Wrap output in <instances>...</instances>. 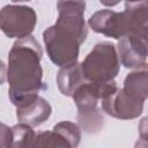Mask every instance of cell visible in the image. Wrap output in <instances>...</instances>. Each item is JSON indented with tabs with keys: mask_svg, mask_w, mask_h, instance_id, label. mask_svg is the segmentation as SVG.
Returning <instances> with one entry per match:
<instances>
[{
	"mask_svg": "<svg viewBox=\"0 0 148 148\" xmlns=\"http://www.w3.org/2000/svg\"><path fill=\"white\" fill-rule=\"evenodd\" d=\"M40 59V45L32 36L20 38L9 51L7 69L8 92L12 103L17 108L36 98L43 87Z\"/></svg>",
	"mask_w": 148,
	"mask_h": 148,
	"instance_id": "6da1fadb",
	"label": "cell"
},
{
	"mask_svg": "<svg viewBox=\"0 0 148 148\" xmlns=\"http://www.w3.org/2000/svg\"><path fill=\"white\" fill-rule=\"evenodd\" d=\"M89 25L94 31L117 39L135 35L148 25V0L126 2L121 13L109 9L96 12L89 18Z\"/></svg>",
	"mask_w": 148,
	"mask_h": 148,
	"instance_id": "7a4b0ae2",
	"label": "cell"
},
{
	"mask_svg": "<svg viewBox=\"0 0 148 148\" xmlns=\"http://www.w3.org/2000/svg\"><path fill=\"white\" fill-rule=\"evenodd\" d=\"M43 39L50 59L61 67L76 62L79 46L84 42L75 31L57 23L43 32Z\"/></svg>",
	"mask_w": 148,
	"mask_h": 148,
	"instance_id": "3957f363",
	"label": "cell"
},
{
	"mask_svg": "<svg viewBox=\"0 0 148 148\" xmlns=\"http://www.w3.org/2000/svg\"><path fill=\"white\" fill-rule=\"evenodd\" d=\"M81 68L87 81L94 83L112 81L119 71V60L114 45L109 42L96 44L81 62Z\"/></svg>",
	"mask_w": 148,
	"mask_h": 148,
	"instance_id": "277c9868",
	"label": "cell"
},
{
	"mask_svg": "<svg viewBox=\"0 0 148 148\" xmlns=\"http://www.w3.org/2000/svg\"><path fill=\"white\" fill-rule=\"evenodd\" d=\"M102 109L110 116L120 119H132L141 114L143 102L118 89L114 81L101 83Z\"/></svg>",
	"mask_w": 148,
	"mask_h": 148,
	"instance_id": "5b68a950",
	"label": "cell"
},
{
	"mask_svg": "<svg viewBox=\"0 0 148 148\" xmlns=\"http://www.w3.org/2000/svg\"><path fill=\"white\" fill-rule=\"evenodd\" d=\"M37 22L36 13L25 6H5L1 9L0 27L9 38H24L30 36Z\"/></svg>",
	"mask_w": 148,
	"mask_h": 148,
	"instance_id": "8992f818",
	"label": "cell"
},
{
	"mask_svg": "<svg viewBox=\"0 0 148 148\" xmlns=\"http://www.w3.org/2000/svg\"><path fill=\"white\" fill-rule=\"evenodd\" d=\"M57 8L58 18L56 23L74 30L80 37L86 39L88 30L83 20L84 0H58Z\"/></svg>",
	"mask_w": 148,
	"mask_h": 148,
	"instance_id": "52a82bcc",
	"label": "cell"
},
{
	"mask_svg": "<svg viewBox=\"0 0 148 148\" xmlns=\"http://www.w3.org/2000/svg\"><path fill=\"white\" fill-rule=\"evenodd\" d=\"M120 62L127 68L140 67L148 56L145 45L136 35H128L120 38L118 43Z\"/></svg>",
	"mask_w": 148,
	"mask_h": 148,
	"instance_id": "ba28073f",
	"label": "cell"
},
{
	"mask_svg": "<svg viewBox=\"0 0 148 148\" xmlns=\"http://www.w3.org/2000/svg\"><path fill=\"white\" fill-rule=\"evenodd\" d=\"M51 114V105L44 98L37 96L29 103L18 106L16 111L17 119L30 126H38Z\"/></svg>",
	"mask_w": 148,
	"mask_h": 148,
	"instance_id": "9c48e42d",
	"label": "cell"
},
{
	"mask_svg": "<svg viewBox=\"0 0 148 148\" xmlns=\"http://www.w3.org/2000/svg\"><path fill=\"white\" fill-rule=\"evenodd\" d=\"M123 89L132 97L143 102L148 97V64H143L130 73L125 79Z\"/></svg>",
	"mask_w": 148,
	"mask_h": 148,
	"instance_id": "30bf717a",
	"label": "cell"
},
{
	"mask_svg": "<svg viewBox=\"0 0 148 148\" xmlns=\"http://www.w3.org/2000/svg\"><path fill=\"white\" fill-rule=\"evenodd\" d=\"M57 80H58V87L61 94L66 96H73L77 87L87 81L82 73L81 64H76V62L69 66L62 67V69H60L58 74Z\"/></svg>",
	"mask_w": 148,
	"mask_h": 148,
	"instance_id": "8fae6325",
	"label": "cell"
},
{
	"mask_svg": "<svg viewBox=\"0 0 148 148\" xmlns=\"http://www.w3.org/2000/svg\"><path fill=\"white\" fill-rule=\"evenodd\" d=\"M5 127L7 134H8V143L7 146H13V147H30L35 145L36 135L30 125L25 123H21L18 125L13 126L12 128H8L5 124H2ZM6 139V140H7ZM5 142V140L2 141ZM1 142V143H2Z\"/></svg>",
	"mask_w": 148,
	"mask_h": 148,
	"instance_id": "7c38bea8",
	"label": "cell"
},
{
	"mask_svg": "<svg viewBox=\"0 0 148 148\" xmlns=\"http://www.w3.org/2000/svg\"><path fill=\"white\" fill-rule=\"evenodd\" d=\"M40 147H71L68 141L56 130L52 132H42L36 136L35 145Z\"/></svg>",
	"mask_w": 148,
	"mask_h": 148,
	"instance_id": "4fadbf2b",
	"label": "cell"
},
{
	"mask_svg": "<svg viewBox=\"0 0 148 148\" xmlns=\"http://www.w3.org/2000/svg\"><path fill=\"white\" fill-rule=\"evenodd\" d=\"M53 130H56L57 132H59L69 143L71 147H76L80 142V131H79V127L73 124V123H69V121H62V123H59L57 124Z\"/></svg>",
	"mask_w": 148,
	"mask_h": 148,
	"instance_id": "5bb4252c",
	"label": "cell"
},
{
	"mask_svg": "<svg viewBox=\"0 0 148 148\" xmlns=\"http://www.w3.org/2000/svg\"><path fill=\"white\" fill-rule=\"evenodd\" d=\"M139 133L142 141H146L145 143H141L143 146H148V117L143 118L139 125ZM140 145V146H141Z\"/></svg>",
	"mask_w": 148,
	"mask_h": 148,
	"instance_id": "9a60e30c",
	"label": "cell"
},
{
	"mask_svg": "<svg viewBox=\"0 0 148 148\" xmlns=\"http://www.w3.org/2000/svg\"><path fill=\"white\" fill-rule=\"evenodd\" d=\"M140 39H141V42H142V44L145 45V47H146V51H147V53H148V25H146L142 30H140L138 34H135Z\"/></svg>",
	"mask_w": 148,
	"mask_h": 148,
	"instance_id": "2e32d148",
	"label": "cell"
},
{
	"mask_svg": "<svg viewBox=\"0 0 148 148\" xmlns=\"http://www.w3.org/2000/svg\"><path fill=\"white\" fill-rule=\"evenodd\" d=\"M99 1L105 6H116L120 0H99Z\"/></svg>",
	"mask_w": 148,
	"mask_h": 148,
	"instance_id": "e0dca14e",
	"label": "cell"
},
{
	"mask_svg": "<svg viewBox=\"0 0 148 148\" xmlns=\"http://www.w3.org/2000/svg\"><path fill=\"white\" fill-rule=\"evenodd\" d=\"M127 2H139V1H143V0H126Z\"/></svg>",
	"mask_w": 148,
	"mask_h": 148,
	"instance_id": "ac0fdd59",
	"label": "cell"
},
{
	"mask_svg": "<svg viewBox=\"0 0 148 148\" xmlns=\"http://www.w3.org/2000/svg\"><path fill=\"white\" fill-rule=\"evenodd\" d=\"M14 2H20V1H29V0H13Z\"/></svg>",
	"mask_w": 148,
	"mask_h": 148,
	"instance_id": "d6986e66",
	"label": "cell"
}]
</instances>
